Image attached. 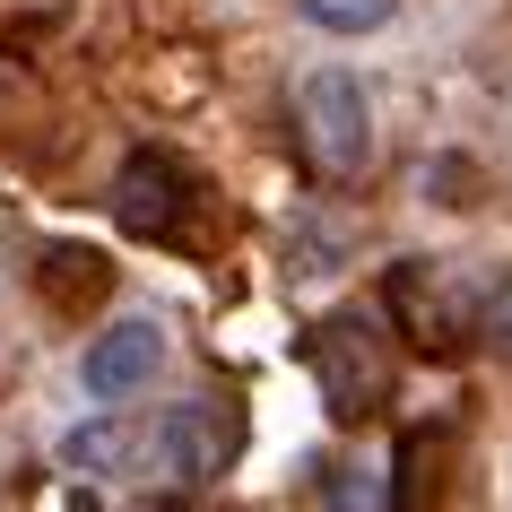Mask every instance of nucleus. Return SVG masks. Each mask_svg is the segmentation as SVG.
<instances>
[{"label":"nucleus","instance_id":"f257e3e1","mask_svg":"<svg viewBox=\"0 0 512 512\" xmlns=\"http://www.w3.org/2000/svg\"><path fill=\"white\" fill-rule=\"evenodd\" d=\"M504 296H512L504 270H460V261H400L382 278V304H391L400 339L426 356H460L469 339H486Z\"/></svg>","mask_w":512,"mask_h":512},{"label":"nucleus","instance_id":"f03ea898","mask_svg":"<svg viewBox=\"0 0 512 512\" xmlns=\"http://www.w3.org/2000/svg\"><path fill=\"white\" fill-rule=\"evenodd\" d=\"M243 443V417L226 400H183L157 417H122V478H148L157 495L209 486Z\"/></svg>","mask_w":512,"mask_h":512},{"label":"nucleus","instance_id":"7ed1b4c3","mask_svg":"<svg viewBox=\"0 0 512 512\" xmlns=\"http://www.w3.org/2000/svg\"><path fill=\"white\" fill-rule=\"evenodd\" d=\"M304 365H313V382H322V408L339 417V426H365V417H382V408H391V391H400V356H391V339H382L365 313H330V322H313V339H304Z\"/></svg>","mask_w":512,"mask_h":512},{"label":"nucleus","instance_id":"20e7f679","mask_svg":"<svg viewBox=\"0 0 512 512\" xmlns=\"http://www.w3.org/2000/svg\"><path fill=\"white\" fill-rule=\"evenodd\" d=\"M296 139H304V165L322 183H356L374 165V105L348 70H313L296 87Z\"/></svg>","mask_w":512,"mask_h":512},{"label":"nucleus","instance_id":"39448f33","mask_svg":"<svg viewBox=\"0 0 512 512\" xmlns=\"http://www.w3.org/2000/svg\"><path fill=\"white\" fill-rule=\"evenodd\" d=\"M191 200H200V183H191V165L165 157V148H139V157H122V174H113V226H131V235H148V243H183Z\"/></svg>","mask_w":512,"mask_h":512},{"label":"nucleus","instance_id":"423d86ee","mask_svg":"<svg viewBox=\"0 0 512 512\" xmlns=\"http://www.w3.org/2000/svg\"><path fill=\"white\" fill-rule=\"evenodd\" d=\"M157 365H165V330H157V322H113V330L87 339L79 382L96 391V400H131V391L157 382Z\"/></svg>","mask_w":512,"mask_h":512},{"label":"nucleus","instance_id":"0eeeda50","mask_svg":"<svg viewBox=\"0 0 512 512\" xmlns=\"http://www.w3.org/2000/svg\"><path fill=\"white\" fill-rule=\"evenodd\" d=\"M35 296L53 304V313H96L113 296V261L96 243H44L35 252Z\"/></svg>","mask_w":512,"mask_h":512},{"label":"nucleus","instance_id":"6e6552de","mask_svg":"<svg viewBox=\"0 0 512 512\" xmlns=\"http://www.w3.org/2000/svg\"><path fill=\"white\" fill-rule=\"evenodd\" d=\"M296 9H304V27H322V35H374V27H391L400 0H296Z\"/></svg>","mask_w":512,"mask_h":512},{"label":"nucleus","instance_id":"1a4fd4ad","mask_svg":"<svg viewBox=\"0 0 512 512\" xmlns=\"http://www.w3.org/2000/svg\"><path fill=\"white\" fill-rule=\"evenodd\" d=\"M322 512H382V478H374V469H330Z\"/></svg>","mask_w":512,"mask_h":512},{"label":"nucleus","instance_id":"9d476101","mask_svg":"<svg viewBox=\"0 0 512 512\" xmlns=\"http://www.w3.org/2000/svg\"><path fill=\"white\" fill-rule=\"evenodd\" d=\"M148 512H217V504H209V495H200V486H183V495H157V504H148Z\"/></svg>","mask_w":512,"mask_h":512}]
</instances>
